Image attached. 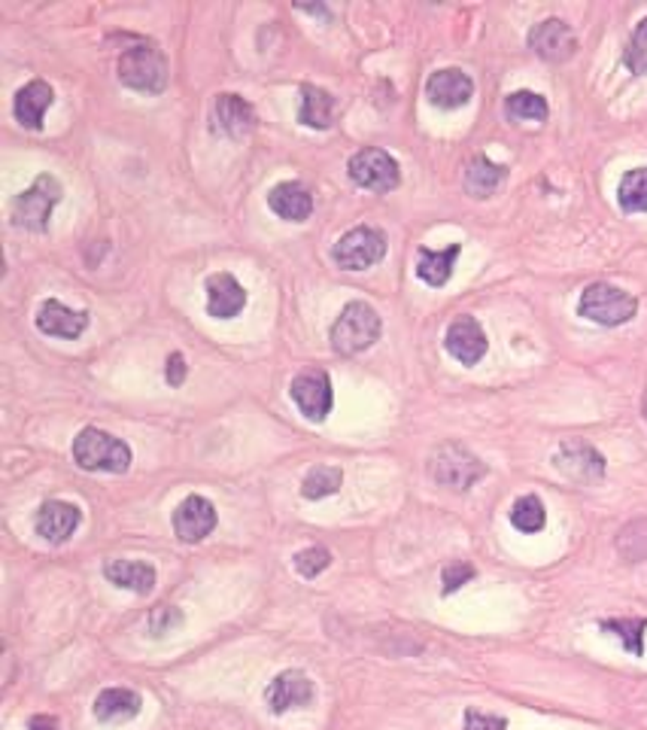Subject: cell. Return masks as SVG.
Wrapping results in <instances>:
<instances>
[{
	"label": "cell",
	"mask_w": 647,
	"mask_h": 730,
	"mask_svg": "<svg viewBox=\"0 0 647 730\" xmlns=\"http://www.w3.org/2000/svg\"><path fill=\"white\" fill-rule=\"evenodd\" d=\"M381 313L369 301H350L332 323V350L340 357H356L374 347V342L381 338Z\"/></svg>",
	"instance_id": "cell-1"
},
{
	"label": "cell",
	"mask_w": 647,
	"mask_h": 730,
	"mask_svg": "<svg viewBox=\"0 0 647 730\" xmlns=\"http://www.w3.org/2000/svg\"><path fill=\"white\" fill-rule=\"evenodd\" d=\"M74 460L86 472H113L122 475L132 466V447L125 445L116 435L86 426L74 438Z\"/></svg>",
	"instance_id": "cell-2"
},
{
	"label": "cell",
	"mask_w": 647,
	"mask_h": 730,
	"mask_svg": "<svg viewBox=\"0 0 647 730\" xmlns=\"http://www.w3.org/2000/svg\"><path fill=\"white\" fill-rule=\"evenodd\" d=\"M116 71L119 83L134 91L159 95L167 86V61L155 44H137L122 49Z\"/></svg>",
	"instance_id": "cell-3"
},
{
	"label": "cell",
	"mask_w": 647,
	"mask_h": 730,
	"mask_svg": "<svg viewBox=\"0 0 647 730\" xmlns=\"http://www.w3.org/2000/svg\"><path fill=\"white\" fill-rule=\"evenodd\" d=\"M635 311H638L635 296L611 284H589L577 301V313L599 326H623L633 320Z\"/></svg>",
	"instance_id": "cell-4"
},
{
	"label": "cell",
	"mask_w": 647,
	"mask_h": 730,
	"mask_svg": "<svg viewBox=\"0 0 647 730\" xmlns=\"http://www.w3.org/2000/svg\"><path fill=\"white\" fill-rule=\"evenodd\" d=\"M61 195H64V189H61L59 180L52 177V174H40V177L34 180L30 189L15 195L13 223L18 228H28V232H46Z\"/></svg>",
	"instance_id": "cell-5"
},
{
	"label": "cell",
	"mask_w": 647,
	"mask_h": 730,
	"mask_svg": "<svg viewBox=\"0 0 647 730\" xmlns=\"http://www.w3.org/2000/svg\"><path fill=\"white\" fill-rule=\"evenodd\" d=\"M428 475L435 478L441 487L450 491H469L477 478L486 475V466L474 454H469L462 445H444L432 454L428 460Z\"/></svg>",
	"instance_id": "cell-6"
},
{
	"label": "cell",
	"mask_w": 647,
	"mask_h": 730,
	"mask_svg": "<svg viewBox=\"0 0 647 730\" xmlns=\"http://www.w3.org/2000/svg\"><path fill=\"white\" fill-rule=\"evenodd\" d=\"M383 256H386V235L374 225H356L347 235H340L338 244L332 247V259L347 271L371 269Z\"/></svg>",
	"instance_id": "cell-7"
},
{
	"label": "cell",
	"mask_w": 647,
	"mask_h": 730,
	"mask_svg": "<svg viewBox=\"0 0 647 730\" xmlns=\"http://www.w3.org/2000/svg\"><path fill=\"white\" fill-rule=\"evenodd\" d=\"M350 180L356 186L369 189V193H393L398 183H401V168L398 162L386 152V149L377 147H365L356 152L350 164Z\"/></svg>",
	"instance_id": "cell-8"
},
{
	"label": "cell",
	"mask_w": 647,
	"mask_h": 730,
	"mask_svg": "<svg viewBox=\"0 0 647 730\" xmlns=\"http://www.w3.org/2000/svg\"><path fill=\"white\" fill-rule=\"evenodd\" d=\"M289 396H293V403L298 405V411L304 415L308 420H316V423H323L328 418V411H332V403H335V393H332V381H328V374L325 372H301L293 381V387H289Z\"/></svg>",
	"instance_id": "cell-9"
},
{
	"label": "cell",
	"mask_w": 647,
	"mask_h": 730,
	"mask_svg": "<svg viewBox=\"0 0 647 730\" xmlns=\"http://www.w3.org/2000/svg\"><path fill=\"white\" fill-rule=\"evenodd\" d=\"M553 466L577 484H596L605 475V457L587 442H565L553 454Z\"/></svg>",
	"instance_id": "cell-10"
},
{
	"label": "cell",
	"mask_w": 647,
	"mask_h": 730,
	"mask_svg": "<svg viewBox=\"0 0 647 730\" xmlns=\"http://www.w3.org/2000/svg\"><path fill=\"white\" fill-rule=\"evenodd\" d=\"M444 347H447V354L462 362V366H477L481 359L486 357V332L481 329V323L469 317V313H462L457 317L450 326H447V335H444Z\"/></svg>",
	"instance_id": "cell-11"
},
{
	"label": "cell",
	"mask_w": 647,
	"mask_h": 730,
	"mask_svg": "<svg viewBox=\"0 0 647 730\" xmlns=\"http://www.w3.org/2000/svg\"><path fill=\"white\" fill-rule=\"evenodd\" d=\"M530 46L545 61H569L577 52V37L562 18H545L530 30Z\"/></svg>",
	"instance_id": "cell-12"
},
{
	"label": "cell",
	"mask_w": 647,
	"mask_h": 730,
	"mask_svg": "<svg viewBox=\"0 0 647 730\" xmlns=\"http://www.w3.org/2000/svg\"><path fill=\"white\" fill-rule=\"evenodd\" d=\"M174 530L183 542H201L216 530V506L207 496H186L174 508Z\"/></svg>",
	"instance_id": "cell-13"
},
{
	"label": "cell",
	"mask_w": 647,
	"mask_h": 730,
	"mask_svg": "<svg viewBox=\"0 0 647 730\" xmlns=\"http://www.w3.org/2000/svg\"><path fill=\"white\" fill-rule=\"evenodd\" d=\"M252 128H256V110H252L250 101H244L240 95H232V91L216 95V101H213V132L240 140V137L252 135Z\"/></svg>",
	"instance_id": "cell-14"
},
{
	"label": "cell",
	"mask_w": 647,
	"mask_h": 730,
	"mask_svg": "<svg viewBox=\"0 0 647 730\" xmlns=\"http://www.w3.org/2000/svg\"><path fill=\"white\" fill-rule=\"evenodd\" d=\"M83 521V511L74 506V503H64V499H49L40 506L37 518H34V530L37 536L52 542V545H61L67 539L74 536L76 527Z\"/></svg>",
	"instance_id": "cell-15"
},
{
	"label": "cell",
	"mask_w": 647,
	"mask_h": 730,
	"mask_svg": "<svg viewBox=\"0 0 647 730\" xmlns=\"http://www.w3.org/2000/svg\"><path fill=\"white\" fill-rule=\"evenodd\" d=\"M474 95V83L465 71L459 67H444L426 79V98L441 110H459L465 107Z\"/></svg>",
	"instance_id": "cell-16"
},
{
	"label": "cell",
	"mask_w": 647,
	"mask_h": 730,
	"mask_svg": "<svg viewBox=\"0 0 647 730\" xmlns=\"http://www.w3.org/2000/svg\"><path fill=\"white\" fill-rule=\"evenodd\" d=\"M313 697H316V688H313V682H310L308 676H304L301 670L279 672L277 679H274L265 691L267 706H271L277 716L289 713V709H301V706H308Z\"/></svg>",
	"instance_id": "cell-17"
},
{
	"label": "cell",
	"mask_w": 647,
	"mask_h": 730,
	"mask_svg": "<svg viewBox=\"0 0 647 730\" xmlns=\"http://www.w3.org/2000/svg\"><path fill=\"white\" fill-rule=\"evenodd\" d=\"M37 329L49 338L76 342L89 329V311H71L67 305H61L59 298H49L37 311Z\"/></svg>",
	"instance_id": "cell-18"
},
{
	"label": "cell",
	"mask_w": 647,
	"mask_h": 730,
	"mask_svg": "<svg viewBox=\"0 0 647 730\" xmlns=\"http://www.w3.org/2000/svg\"><path fill=\"white\" fill-rule=\"evenodd\" d=\"M247 308V289L237 284L235 274L220 271L207 277V313L216 320H235Z\"/></svg>",
	"instance_id": "cell-19"
},
{
	"label": "cell",
	"mask_w": 647,
	"mask_h": 730,
	"mask_svg": "<svg viewBox=\"0 0 647 730\" xmlns=\"http://www.w3.org/2000/svg\"><path fill=\"white\" fill-rule=\"evenodd\" d=\"M52 101H55L52 86H49L46 79H30L28 86H22V89L15 91L13 101L15 120H18L22 128H28V132H40V128H43L46 110L52 107Z\"/></svg>",
	"instance_id": "cell-20"
},
{
	"label": "cell",
	"mask_w": 647,
	"mask_h": 730,
	"mask_svg": "<svg viewBox=\"0 0 647 730\" xmlns=\"http://www.w3.org/2000/svg\"><path fill=\"white\" fill-rule=\"evenodd\" d=\"M267 208L274 210L279 220H286V223H304L313 213V195L308 193V186H301L295 180H286V183H277L267 193Z\"/></svg>",
	"instance_id": "cell-21"
},
{
	"label": "cell",
	"mask_w": 647,
	"mask_h": 730,
	"mask_svg": "<svg viewBox=\"0 0 647 730\" xmlns=\"http://www.w3.org/2000/svg\"><path fill=\"white\" fill-rule=\"evenodd\" d=\"M459 253H462V244H450L447 250H428L420 247L416 253V277L428 286H444L453 274Z\"/></svg>",
	"instance_id": "cell-22"
},
{
	"label": "cell",
	"mask_w": 647,
	"mask_h": 730,
	"mask_svg": "<svg viewBox=\"0 0 647 730\" xmlns=\"http://www.w3.org/2000/svg\"><path fill=\"white\" fill-rule=\"evenodd\" d=\"M103 576L110 584L134 591V594H149L155 587V569L140 560H107Z\"/></svg>",
	"instance_id": "cell-23"
},
{
	"label": "cell",
	"mask_w": 647,
	"mask_h": 730,
	"mask_svg": "<svg viewBox=\"0 0 647 730\" xmlns=\"http://www.w3.org/2000/svg\"><path fill=\"white\" fill-rule=\"evenodd\" d=\"M140 694L132 691V688H107L95 697V718L98 721H128L140 713Z\"/></svg>",
	"instance_id": "cell-24"
},
{
	"label": "cell",
	"mask_w": 647,
	"mask_h": 730,
	"mask_svg": "<svg viewBox=\"0 0 647 730\" xmlns=\"http://www.w3.org/2000/svg\"><path fill=\"white\" fill-rule=\"evenodd\" d=\"M298 122L304 128H316L325 132L335 122V95L316 86H301V110H298Z\"/></svg>",
	"instance_id": "cell-25"
},
{
	"label": "cell",
	"mask_w": 647,
	"mask_h": 730,
	"mask_svg": "<svg viewBox=\"0 0 647 730\" xmlns=\"http://www.w3.org/2000/svg\"><path fill=\"white\" fill-rule=\"evenodd\" d=\"M508 177V171L501 164L489 162L486 156H474L465 168V189L474 198H489Z\"/></svg>",
	"instance_id": "cell-26"
},
{
	"label": "cell",
	"mask_w": 647,
	"mask_h": 730,
	"mask_svg": "<svg viewBox=\"0 0 647 730\" xmlns=\"http://www.w3.org/2000/svg\"><path fill=\"white\" fill-rule=\"evenodd\" d=\"M505 113H508V120L517 122H545L550 116V107L535 91H514L505 101Z\"/></svg>",
	"instance_id": "cell-27"
},
{
	"label": "cell",
	"mask_w": 647,
	"mask_h": 730,
	"mask_svg": "<svg viewBox=\"0 0 647 730\" xmlns=\"http://www.w3.org/2000/svg\"><path fill=\"white\" fill-rule=\"evenodd\" d=\"M618 205L626 213H645L647 210V168H635L623 174L618 186Z\"/></svg>",
	"instance_id": "cell-28"
},
{
	"label": "cell",
	"mask_w": 647,
	"mask_h": 730,
	"mask_svg": "<svg viewBox=\"0 0 647 730\" xmlns=\"http://www.w3.org/2000/svg\"><path fill=\"white\" fill-rule=\"evenodd\" d=\"M602 630L605 633H614L630 655H645V618H611V621H602Z\"/></svg>",
	"instance_id": "cell-29"
},
{
	"label": "cell",
	"mask_w": 647,
	"mask_h": 730,
	"mask_svg": "<svg viewBox=\"0 0 647 730\" xmlns=\"http://www.w3.org/2000/svg\"><path fill=\"white\" fill-rule=\"evenodd\" d=\"M511 523H514L520 533H538V530H545L547 523V511L545 503L530 493V496H520L511 508Z\"/></svg>",
	"instance_id": "cell-30"
},
{
	"label": "cell",
	"mask_w": 647,
	"mask_h": 730,
	"mask_svg": "<svg viewBox=\"0 0 647 730\" xmlns=\"http://www.w3.org/2000/svg\"><path fill=\"white\" fill-rule=\"evenodd\" d=\"M340 481H344V472L338 466H313L304 475L301 493H304V499H325V496L338 493Z\"/></svg>",
	"instance_id": "cell-31"
},
{
	"label": "cell",
	"mask_w": 647,
	"mask_h": 730,
	"mask_svg": "<svg viewBox=\"0 0 647 730\" xmlns=\"http://www.w3.org/2000/svg\"><path fill=\"white\" fill-rule=\"evenodd\" d=\"M618 548L630 564H642V560H647V521L630 523V527L620 533Z\"/></svg>",
	"instance_id": "cell-32"
},
{
	"label": "cell",
	"mask_w": 647,
	"mask_h": 730,
	"mask_svg": "<svg viewBox=\"0 0 647 730\" xmlns=\"http://www.w3.org/2000/svg\"><path fill=\"white\" fill-rule=\"evenodd\" d=\"M623 64H626L635 76L647 74V18H642L638 28L633 30L630 46H626V52H623Z\"/></svg>",
	"instance_id": "cell-33"
},
{
	"label": "cell",
	"mask_w": 647,
	"mask_h": 730,
	"mask_svg": "<svg viewBox=\"0 0 647 730\" xmlns=\"http://www.w3.org/2000/svg\"><path fill=\"white\" fill-rule=\"evenodd\" d=\"M332 567V554L320 548V545H313V548H304V552L295 554V569H298V576H304V579H316L320 572Z\"/></svg>",
	"instance_id": "cell-34"
},
{
	"label": "cell",
	"mask_w": 647,
	"mask_h": 730,
	"mask_svg": "<svg viewBox=\"0 0 647 730\" xmlns=\"http://www.w3.org/2000/svg\"><path fill=\"white\" fill-rule=\"evenodd\" d=\"M474 579V567L471 564H447L441 572V582H444V594H457L462 584H469Z\"/></svg>",
	"instance_id": "cell-35"
},
{
	"label": "cell",
	"mask_w": 647,
	"mask_h": 730,
	"mask_svg": "<svg viewBox=\"0 0 647 730\" xmlns=\"http://www.w3.org/2000/svg\"><path fill=\"white\" fill-rule=\"evenodd\" d=\"M462 730H508L505 718L499 716H484V713H465V728Z\"/></svg>",
	"instance_id": "cell-36"
},
{
	"label": "cell",
	"mask_w": 647,
	"mask_h": 730,
	"mask_svg": "<svg viewBox=\"0 0 647 730\" xmlns=\"http://www.w3.org/2000/svg\"><path fill=\"white\" fill-rule=\"evenodd\" d=\"M186 374H189V366H186L183 354H171V357H167V369H164L167 384H171V387H179V384L186 381Z\"/></svg>",
	"instance_id": "cell-37"
},
{
	"label": "cell",
	"mask_w": 647,
	"mask_h": 730,
	"mask_svg": "<svg viewBox=\"0 0 647 730\" xmlns=\"http://www.w3.org/2000/svg\"><path fill=\"white\" fill-rule=\"evenodd\" d=\"M30 730H61L59 721L49 716H34L30 718Z\"/></svg>",
	"instance_id": "cell-38"
}]
</instances>
